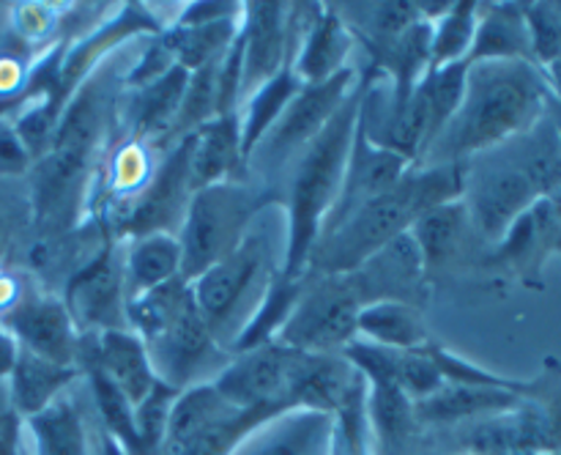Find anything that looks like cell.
Listing matches in <instances>:
<instances>
[{
	"label": "cell",
	"instance_id": "obj_1",
	"mask_svg": "<svg viewBox=\"0 0 561 455\" xmlns=\"http://www.w3.org/2000/svg\"><path fill=\"white\" fill-rule=\"evenodd\" d=\"M546 107V82L526 60L471 64L458 113L433 140L420 164L463 162L531 129Z\"/></svg>",
	"mask_w": 561,
	"mask_h": 455
},
{
	"label": "cell",
	"instance_id": "obj_2",
	"mask_svg": "<svg viewBox=\"0 0 561 455\" xmlns=\"http://www.w3.org/2000/svg\"><path fill=\"white\" fill-rule=\"evenodd\" d=\"M466 162L414 164L405 179L316 241L305 274H354L438 203L466 195Z\"/></svg>",
	"mask_w": 561,
	"mask_h": 455
},
{
	"label": "cell",
	"instance_id": "obj_3",
	"mask_svg": "<svg viewBox=\"0 0 561 455\" xmlns=\"http://www.w3.org/2000/svg\"><path fill=\"white\" fill-rule=\"evenodd\" d=\"M365 88V82H362ZM362 88L337 110L321 135L301 151L294 170L285 203V269L288 277H305L307 261L321 236L323 223L332 214L340 192H343L345 170H348L351 148L359 129Z\"/></svg>",
	"mask_w": 561,
	"mask_h": 455
},
{
	"label": "cell",
	"instance_id": "obj_4",
	"mask_svg": "<svg viewBox=\"0 0 561 455\" xmlns=\"http://www.w3.org/2000/svg\"><path fill=\"white\" fill-rule=\"evenodd\" d=\"M283 269L285 252H277L274 230L268 225V208H261L247 228L244 239L192 280V299L219 349L230 351Z\"/></svg>",
	"mask_w": 561,
	"mask_h": 455
},
{
	"label": "cell",
	"instance_id": "obj_5",
	"mask_svg": "<svg viewBox=\"0 0 561 455\" xmlns=\"http://www.w3.org/2000/svg\"><path fill=\"white\" fill-rule=\"evenodd\" d=\"M261 212V197L244 181L201 186L192 192L179 228L181 277L186 283L228 255Z\"/></svg>",
	"mask_w": 561,
	"mask_h": 455
},
{
	"label": "cell",
	"instance_id": "obj_6",
	"mask_svg": "<svg viewBox=\"0 0 561 455\" xmlns=\"http://www.w3.org/2000/svg\"><path fill=\"white\" fill-rule=\"evenodd\" d=\"M362 299L351 274H305V288L274 343L301 354H340L356 340Z\"/></svg>",
	"mask_w": 561,
	"mask_h": 455
},
{
	"label": "cell",
	"instance_id": "obj_7",
	"mask_svg": "<svg viewBox=\"0 0 561 455\" xmlns=\"http://www.w3.org/2000/svg\"><path fill=\"white\" fill-rule=\"evenodd\" d=\"M146 351L153 376L179 393L195 384L214 382V376L230 362V356H222L225 349H219L211 329L197 312L192 291L170 321L151 340H146Z\"/></svg>",
	"mask_w": 561,
	"mask_h": 455
},
{
	"label": "cell",
	"instance_id": "obj_8",
	"mask_svg": "<svg viewBox=\"0 0 561 455\" xmlns=\"http://www.w3.org/2000/svg\"><path fill=\"white\" fill-rule=\"evenodd\" d=\"M359 88L362 80L351 66L334 75L332 80L318 82V86H301L288 102V107L283 110V115L274 121L272 129L257 143L250 162L261 159L266 164H283L285 159L305 151Z\"/></svg>",
	"mask_w": 561,
	"mask_h": 455
},
{
	"label": "cell",
	"instance_id": "obj_9",
	"mask_svg": "<svg viewBox=\"0 0 561 455\" xmlns=\"http://www.w3.org/2000/svg\"><path fill=\"white\" fill-rule=\"evenodd\" d=\"M301 351L279 343L230 354V362L214 376V387L239 411H285L299 371Z\"/></svg>",
	"mask_w": 561,
	"mask_h": 455
},
{
	"label": "cell",
	"instance_id": "obj_10",
	"mask_svg": "<svg viewBox=\"0 0 561 455\" xmlns=\"http://www.w3.org/2000/svg\"><path fill=\"white\" fill-rule=\"evenodd\" d=\"M60 299L82 338L126 329L124 272L113 239H104V244L66 280Z\"/></svg>",
	"mask_w": 561,
	"mask_h": 455
},
{
	"label": "cell",
	"instance_id": "obj_11",
	"mask_svg": "<svg viewBox=\"0 0 561 455\" xmlns=\"http://www.w3.org/2000/svg\"><path fill=\"white\" fill-rule=\"evenodd\" d=\"M190 151L192 135L181 137L173 151L151 173L140 195L131 201V208L124 214V234L129 239L146 234H175L179 236L190 197L195 192L190 179Z\"/></svg>",
	"mask_w": 561,
	"mask_h": 455
},
{
	"label": "cell",
	"instance_id": "obj_12",
	"mask_svg": "<svg viewBox=\"0 0 561 455\" xmlns=\"http://www.w3.org/2000/svg\"><path fill=\"white\" fill-rule=\"evenodd\" d=\"M551 164L537 159L531 168H504L482 175L471 195L469 217L488 239H504L507 230L537 203V190L551 175Z\"/></svg>",
	"mask_w": 561,
	"mask_h": 455
},
{
	"label": "cell",
	"instance_id": "obj_13",
	"mask_svg": "<svg viewBox=\"0 0 561 455\" xmlns=\"http://www.w3.org/2000/svg\"><path fill=\"white\" fill-rule=\"evenodd\" d=\"M3 327L14 334L22 351L42 356L64 367H77L82 334L77 332L64 299L58 296H31L9 307Z\"/></svg>",
	"mask_w": 561,
	"mask_h": 455
},
{
	"label": "cell",
	"instance_id": "obj_14",
	"mask_svg": "<svg viewBox=\"0 0 561 455\" xmlns=\"http://www.w3.org/2000/svg\"><path fill=\"white\" fill-rule=\"evenodd\" d=\"M411 168H414V162L405 159L403 153L392 151V148L376 146V143H370L362 135V129H356L348 170H345L343 192H340L332 214H329L327 223H323L321 236L329 234L334 225L343 223V219L348 217V214H354L359 206L376 201L383 192L398 186ZM321 236H318V239H321Z\"/></svg>",
	"mask_w": 561,
	"mask_h": 455
},
{
	"label": "cell",
	"instance_id": "obj_15",
	"mask_svg": "<svg viewBox=\"0 0 561 455\" xmlns=\"http://www.w3.org/2000/svg\"><path fill=\"white\" fill-rule=\"evenodd\" d=\"M337 420L327 411L285 409L247 433L230 455H332Z\"/></svg>",
	"mask_w": 561,
	"mask_h": 455
},
{
	"label": "cell",
	"instance_id": "obj_16",
	"mask_svg": "<svg viewBox=\"0 0 561 455\" xmlns=\"http://www.w3.org/2000/svg\"><path fill=\"white\" fill-rule=\"evenodd\" d=\"M241 22L244 36V71H241V96L272 80L288 66V5L250 3Z\"/></svg>",
	"mask_w": 561,
	"mask_h": 455
},
{
	"label": "cell",
	"instance_id": "obj_17",
	"mask_svg": "<svg viewBox=\"0 0 561 455\" xmlns=\"http://www.w3.org/2000/svg\"><path fill=\"white\" fill-rule=\"evenodd\" d=\"M351 47H354V33L345 25L340 11H334V5H321L312 25L296 44L288 69L301 86H318L348 69Z\"/></svg>",
	"mask_w": 561,
	"mask_h": 455
},
{
	"label": "cell",
	"instance_id": "obj_18",
	"mask_svg": "<svg viewBox=\"0 0 561 455\" xmlns=\"http://www.w3.org/2000/svg\"><path fill=\"white\" fill-rule=\"evenodd\" d=\"M247 173V157L241 148L239 113L217 115L192 132L190 179L195 190L211 184L241 181Z\"/></svg>",
	"mask_w": 561,
	"mask_h": 455
},
{
	"label": "cell",
	"instance_id": "obj_19",
	"mask_svg": "<svg viewBox=\"0 0 561 455\" xmlns=\"http://www.w3.org/2000/svg\"><path fill=\"white\" fill-rule=\"evenodd\" d=\"M93 340V351L88 365H96L131 406L140 403L157 384L146 343L131 329H110L102 334H85Z\"/></svg>",
	"mask_w": 561,
	"mask_h": 455
},
{
	"label": "cell",
	"instance_id": "obj_20",
	"mask_svg": "<svg viewBox=\"0 0 561 455\" xmlns=\"http://www.w3.org/2000/svg\"><path fill=\"white\" fill-rule=\"evenodd\" d=\"M529 395V393H526ZM524 395L502 387H477V384H444L431 398L416 400L414 420L447 425V422L485 420V417L502 414L515 409Z\"/></svg>",
	"mask_w": 561,
	"mask_h": 455
},
{
	"label": "cell",
	"instance_id": "obj_21",
	"mask_svg": "<svg viewBox=\"0 0 561 455\" xmlns=\"http://www.w3.org/2000/svg\"><path fill=\"white\" fill-rule=\"evenodd\" d=\"M236 411L239 409H233L217 393V387L211 382L181 389L173 409H170L162 444H159V455H184L208 428L228 420Z\"/></svg>",
	"mask_w": 561,
	"mask_h": 455
},
{
	"label": "cell",
	"instance_id": "obj_22",
	"mask_svg": "<svg viewBox=\"0 0 561 455\" xmlns=\"http://www.w3.org/2000/svg\"><path fill=\"white\" fill-rule=\"evenodd\" d=\"M126 302L181 277V241L175 234L135 236L121 258Z\"/></svg>",
	"mask_w": 561,
	"mask_h": 455
},
{
	"label": "cell",
	"instance_id": "obj_23",
	"mask_svg": "<svg viewBox=\"0 0 561 455\" xmlns=\"http://www.w3.org/2000/svg\"><path fill=\"white\" fill-rule=\"evenodd\" d=\"M485 60H526V64H535L524 3H491L485 5V11H480L474 44H471L466 64H485Z\"/></svg>",
	"mask_w": 561,
	"mask_h": 455
},
{
	"label": "cell",
	"instance_id": "obj_24",
	"mask_svg": "<svg viewBox=\"0 0 561 455\" xmlns=\"http://www.w3.org/2000/svg\"><path fill=\"white\" fill-rule=\"evenodd\" d=\"M77 367L55 365V362L42 360V356L22 351L16 356V365L9 376V398L11 409L20 420L38 414L49 403L66 395V387L77 378Z\"/></svg>",
	"mask_w": 561,
	"mask_h": 455
},
{
	"label": "cell",
	"instance_id": "obj_25",
	"mask_svg": "<svg viewBox=\"0 0 561 455\" xmlns=\"http://www.w3.org/2000/svg\"><path fill=\"white\" fill-rule=\"evenodd\" d=\"M356 334L367 343L387 345L394 351H414L433 343L427 338L422 312L411 302L398 299L365 302L356 318Z\"/></svg>",
	"mask_w": 561,
	"mask_h": 455
},
{
	"label": "cell",
	"instance_id": "obj_26",
	"mask_svg": "<svg viewBox=\"0 0 561 455\" xmlns=\"http://www.w3.org/2000/svg\"><path fill=\"white\" fill-rule=\"evenodd\" d=\"M190 71L175 64L168 75L148 86L135 88V104H131V140L142 143L146 137L173 135L175 118H179L181 102H184Z\"/></svg>",
	"mask_w": 561,
	"mask_h": 455
},
{
	"label": "cell",
	"instance_id": "obj_27",
	"mask_svg": "<svg viewBox=\"0 0 561 455\" xmlns=\"http://www.w3.org/2000/svg\"><path fill=\"white\" fill-rule=\"evenodd\" d=\"M33 439V455H91L85 420L69 395L25 420Z\"/></svg>",
	"mask_w": 561,
	"mask_h": 455
},
{
	"label": "cell",
	"instance_id": "obj_28",
	"mask_svg": "<svg viewBox=\"0 0 561 455\" xmlns=\"http://www.w3.org/2000/svg\"><path fill=\"white\" fill-rule=\"evenodd\" d=\"M469 219L471 217L469 206H466V197H458V201H447L427 208V212L411 225L409 234L414 236L416 247H420L422 261H425V272H433V269H438L442 263H447L449 258L455 255Z\"/></svg>",
	"mask_w": 561,
	"mask_h": 455
},
{
	"label": "cell",
	"instance_id": "obj_29",
	"mask_svg": "<svg viewBox=\"0 0 561 455\" xmlns=\"http://www.w3.org/2000/svg\"><path fill=\"white\" fill-rule=\"evenodd\" d=\"M367 428L383 453H400L414 425V403L394 382H367Z\"/></svg>",
	"mask_w": 561,
	"mask_h": 455
},
{
	"label": "cell",
	"instance_id": "obj_30",
	"mask_svg": "<svg viewBox=\"0 0 561 455\" xmlns=\"http://www.w3.org/2000/svg\"><path fill=\"white\" fill-rule=\"evenodd\" d=\"M299 88L301 82L296 80L294 71L285 66L279 75H274L272 80L263 82L261 88H255V91L244 99V107H241L239 113V124H241V148H244L247 162H250L255 146L263 140V135L272 129L274 121L283 115V110L288 107V102L296 96Z\"/></svg>",
	"mask_w": 561,
	"mask_h": 455
},
{
	"label": "cell",
	"instance_id": "obj_31",
	"mask_svg": "<svg viewBox=\"0 0 561 455\" xmlns=\"http://www.w3.org/2000/svg\"><path fill=\"white\" fill-rule=\"evenodd\" d=\"M301 288H305V277H288L285 272H277V277L268 285L266 296H263L255 316L247 321V327L241 329L239 338L230 345V354H241V351L274 343V338H277V332L283 329V323L288 321L290 310H294L296 302H299Z\"/></svg>",
	"mask_w": 561,
	"mask_h": 455
},
{
	"label": "cell",
	"instance_id": "obj_32",
	"mask_svg": "<svg viewBox=\"0 0 561 455\" xmlns=\"http://www.w3.org/2000/svg\"><path fill=\"white\" fill-rule=\"evenodd\" d=\"M241 20L244 14L233 16V20H219L211 25H197V27H179L173 25L168 33H162L164 44L173 53L175 64L184 66L186 71H195L201 66L211 64V60L222 58L225 49L241 31Z\"/></svg>",
	"mask_w": 561,
	"mask_h": 455
},
{
	"label": "cell",
	"instance_id": "obj_33",
	"mask_svg": "<svg viewBox=\"0 0 561 455\" xmlns=\"http://www.w3.org/2000/svg\"><path fill=\"white\" fill-rule=\"evenodd\" d=\"M466 77H469V64H466V60H458V64L427 69V75L420 80V91L422 96H425L427 107V148L433 146V140L442 135L444 126H447L449 121H453V115L458 113L466 93ZM422 157H425V153H422Z\"/></svg>",
	"mask_w": 561,
	"mask_h": 455
},
{
	"label": "cell",
	"instance_id": "obj_34",
	"mask_svg": "<svg viewBox=\"0 0 561 455\" xmlns=\"http://www.w3.org/2000/svg\"><path fill=\"white\" fill-rule=\"evenodd\" d=\"M477 16H480L477 3H449L442 16L431 22V69L469 58L477 33Z\"/></svg>",
	"mask_w": 561,
	"mask_h": 455
},
{
	"label": "cell",
	"instance_id": "obj_35",
	"mask_svg": "<svg viewBox=\"0 0 561 455\" xmlns=\"http://www.w3.org/2000/svg\"><path fill=\"white\" fill-rule=\"evenodd\" d=\"M394 384L409 395L411 403L431 398L433 393H438L447 384L442 371H438L436 360H433L431 345L414 351H400L398 367H394Z\"/></svg>",
	"mask_w": 561,
	"mask_h": 455
},
{
	"label": "cell",
	"instance_id": "obj_36",
	"mask_svg": "<svg viewBox=\"0 0 561 455\" xmlns=\"http://www.w3.org/2000/svg\"><path fill=\"white\" fill-rule=\"evenodd\" d=\"M535 66H548L561 55V3H524Z\"/></svg>",
	"mask_w": 561,
	"mask_h": 455
},
{
	"label": "cell",
	"instance_id": "obj_37",
	"mask_svg": "<svg viewBox=\"0 0 561 455\" xmlns=\"http://www.w3.org/2000/svg\"><path fill=\"white\" fill-rule=\"evenodd\" d=\"M151 179L148 170V151L137 140H129L113 159V170H110V192L118 197H131L135 201L140 195L142 186Z\"/></svg>",
	"mask_w": 561,
	"mask_h": 455
},
{
	"label": "cell",
	"instance_id": "obj_38",
	"mask_svg": "<svg viewBox=\"0 0 561 455\" xmlns=\"http://www.w3.org/2000/svg\"><path fill=\"white\" fill-rule=\"evenodd\" d=\"M244 5L241 3H222V0H201V3H190L181 16L175 20L179 27H197V25H211V22L219 20H233V16L244 14Z\"/></svg>",
	"mask_w": 561,
	"mask_h": 455
},
{
	"label": "cell",
	"instance_id": "obj_39",
	"mask_svg": "<svg viewBox=\"0 0 561 455\" xmlns=\"http://www.w3.org/2000/svg\"><path fill=\"white\" fill-rule=\"evenodd\" d=\"M31 162V153L16 137L14 126L0 124V173H22Z\"/></svg>",
	"mask_w": 561,
	"mask_h": 455
},
{
	"label": "cell",
	"instance_id": "obj_40",
	"mask_svg": "<svg viewBox=\"0 0 561 455\" xmlns=\"http://www.w3.org/2000/svg\"><path fill=\"white\" fill-rule=\"evenodd\" d=\"M49 27L47 5H25L20 11V31L22 36H42Z\"/></svg>",
	"mask_w": 561,
	"mask_h": 455
},
{
	"label": "cell",
	"instance_id": "obj_41",
	"mask_svg": "<svg viewBox=\"0 0 561 455\" xmlns=\"http://www.w3.org/2000/svg\"><path fill=\"white\" fill-rule=\"evenodd\" d=\"M16 356H20V343L14 340V334L0 323V382H9L11 371L16 365Z\"/></svg>",
	"mask_w": 561,
	"mask_h": 455
},
{
	"label": "cell",
	"instance_id": "obj_42",
	"mask_svg": "<svg viewBox=\"0 0 561 455\" xmlns=\"http://www.w3.org/2000/svg\"><path fill=\"white\" fill-rule=\"evenodd\" d=\"M91 455H129V453H126V447L118 442V439L110 436V433L102 428V433L96 436V447H91Z\"/></svg>",
	"mask_w": 561,
	"mask_h": 455
},
{
	"label": "cell",
	"instance_id": "obj_43",
	"mask_svg": "<svg viewBox=\"0 0 561 455\" xmlns=\"http://www.w3.org/2000/svg\"><path fill=\"white\" fill-rule=\"evenodd\" d=\"M542 71H546L548 86H551L553 91H557V96L561 99V55H559L557 60H551V64H548V66H542Z\"/></svg>",
	"mask_w": 561,
	"mask_h": 455
},
{
	"label": "cell",
	"instance_id": "obj_44",
	"mask_svg": "<svg viewBox=\"0 0 561 455\" xmlns=\"http://www.w3.org/2000/svg\"><path fill=\"white\" fill-rule=\"evenodd\" d=\"M332 455H351L348 450L343 447V442H340V433H337V444H334V453Z\"/></svg>",
	"mask_w": 561,
	"mask_h": 455
},
{
	"label": "cell",
	"instance_id": "obj_45",
	"mask_svg": "<svg viewBox=\"0 0 561 455\" xmlns=\"http://www.w3.org/2000/svg\"><path fill=\"white\" fill-rule=\"evenodd\" d=\"M526 455H561V447L559 450H548V453H526Z\"/></svg>",
	"mask_w": 561,
	"mask_h": 455
}]
</instances>
